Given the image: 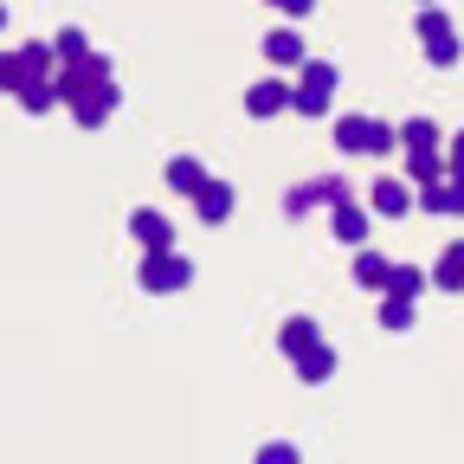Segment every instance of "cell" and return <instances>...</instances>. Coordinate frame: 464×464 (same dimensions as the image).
Wrapping results in <instances>:
<instances>
[{"label": "cell", "instance_id": "cell-14", "mask_svg": "<svg viewBox=\"0 0 464 464\" xmlns=\"http://www.w3.org/2000/svg\"><path fill=\"white\" fill-rule=\"evenodd\" d=\"M432 284H439V290H464V239H451V246L439 252V265H432Z\"/></svg>", "mask_w": 464, "mask_h": 464}, {"label": "cell", "instance_id": "cell-2", "mask_svg": "<svg viewBox=\"0 0 464 464\" xmlns=\"http://www.w3.org/2000/svg\"><path fill=\"white\" fill-rule=\"evenodd\" d=\"M194 284V265L181 252H149L142 258V290L149 297H174V290H188Z\"/></svg>", "mask_w": 464, "mask_h": 464}, {"label": "cell", "instance_id": "cell-9", "mask_svg": "<svg viewBox=\"0 0 464 464\" xmlns=\"http://www.w3.org/2000/svg\"><path fill=\"white\" fill-rule=\"evenodd\" d=\"M246 110H252V116H284V110H290V84H277V78H258V84L246 91Z\"/></svg>", "mask_w": 464, "mask_h": 464}, {"label": "cell", "instance_id": "cell-13", "mask_svg": "<svg viewBox=\"0 0 464 464\" xmlns=\"http://www.w3.org/2000/svg\"><path fill=\"white\" fill-rule=\"evenodd\" d=\"M168 188H174V194H188V200H194V194L207 188V168H200L194 155H174V161H168Z\"/></svg>", "mask_w": 464, "mask_h": 464}, {"label": "cell", "instance_id": "cell-24", "mask_svg": "<svg viewBox=\"0 0 464 464\" xmlns=\"http://www.w3.org/2000/svg\"><path fill=\"white\" fill-rule=\"evenodd\" d=\"M252 464H304V458H297V445H284V439H277V445H258Z\"/></svg>", "mask_w": 464, "mask_h": 464}, {"label": "cell", "instance_id": "cell-4", "mask_svg": "<svg viewBox=\"0 0 464 464\" xmlns=\"http://www.w3.org/2000/svg\"><path fill=\"white\" fill-rule=\"evenodd\" d=\"M420 39H426V58H432V65H458L464 39H458V26H451L439 7H426V14H420Z\"/></svg>", "mask_w": 464, "mask_h": 464}, {"label": "cell", "instance_id": "cell-8", "mask_svg": "<svg viewBox=\"0 0 464 464\" xmlns=\"http://www.w3.org/2000/svg\"><path fill=\"white\" fill-rule=\"evenodd\" d=\"M368 207H374L381 219H400V213H413V188H406L400 174H381L374 194H368Z\"/></svg>", "mask_w": 464, "mask_h": 464}, {"label": "cell", "instance_id": "cell-22", "mask_svg": "<svg viewBox=\"0 0 464 464\" xmlns=\"http://www.w3.org/2000/svg\"><path fill=\"white\" fill-rule=\"evenodd\" d=\"M400 142H406V149H439V123H426V116H413V123L400 130Z\"/></svg>", "mask_w": 464, "mask_h": 464}, {"label": "cell", "instance_id": "cell-25", "mask_svg": "<svg viewBox=\"0 0 464 464\" xmlns=\"http://www.w3.org/2000/svg\"><path fill=\"white\" fill-rule=\"evenodd\" d=\"M271 7H284L290 20H310V14H316V0H271Z\"/></svg>", "mask_w": 464, "mask_h": 464}, {"label": "cell", "instance_id": "cell-16", "mask_svg": "<svg viewBox=\"0 0 464 464\" xmlns=\"http://www.w3.org/2000/svg\"><path fill=\"white\" fill-rule=\"evenodd\" d=\"M265 58H271V65H304V39L284 26V33H271V39H265Z\"/></svg>", "mask_w": 464, "mask_h": 464}, {"label": "cell", "instance_id": "cell-7", "mask_svg": "<svg viewBox=\"0 0 464 464\" xmlns=\"http://www.w3.org/2000/svg\"><path fill=\"white\" fill-rule=\"evenodd\" d=\"M232 207H239V194H232L226 181H213V174H207V188L194 194V213H200V226H226V219H232Z\"/></svg>", "mask_w": 464, "mask_h": 464}, {"label": "cell", "instance_id": "cell-12", "mask_svg": "<svg viewBox=\"0 0 464 464\" xmlns=\"http://www.w3.org/2000/svg\"><path fill=\"white\" fill-rule=\"evenodd\" d=\"M426 284H432V277H426L420 265H387V284H381V290H387V297H406V304H420V290H426Z\"/></svg>", "mask_w": 464, "mask_h": 464}, {"label": "cell", "instance_id": "cell-10", "mask_svg": "<svg viewBox=\"0 0 464 464\" xmlns=\"http://www.w3.org/2000/svg\"><path fill=\"white\" fill-rule=\"evenodd\" d=\"M329 374H335V348H329V342H310L304 355H297V381H304V387H323Z\"/></svg>", "mask_w": 464, "mask_h": 464}, {"label": "cell", "instance_id": "cell-26", "mask_svg": "<svg viewBox=\"0 0 464 464\" xmlns=\"http://www.w3.org/2000/svg\"><path fill=\"white\" fill-rule=\"evenodd\" d=\"M445 161H451V181H464V136H451V155Z\"/></svg>", "mask_w": 464, "mask_h": 464}, {"label": "cell", "instance_id": "cell-15", "mask_svg": "<svg viewBox=\"0 0 464 464\" xmlns=\"http://www.w3.org/2000/svg\"><path fill=\"white\" fill-rule=\"evenodd\" d=\"M277 342H284V355H290V362H297V355H304V348H310V342H323V329H316L310 316H290V323L277 329Z\"/></svg>", "mask_w": 464, "mask_h": 464}, {"label": "cell", "instance_id": "cell-17", "mask_svg": "<svg viewBox=\"0 0 464 464\" xmlns=\"http://www.w3.org/2000/svg\"><path fill=\"white\" fill-rule=\"evenodd\" d=\"M58 103V84L52 78H33V84H20V110H33V116H45Z\"/></svg>", "mask_w": 464, "mask_h": 464}, {"label": "cell", "instance_id": "cell-23", "mask_svg": "<svg viewBox=\"0 0 464 464\" xmlns=\"http://www.w3.org/2000/svg\"><path fill=\"white\" fill-rule=\"evenodd\" d=\"M381 329H413V304H406V297H387V304H381Z\"/></svg>", "mask_w": 464, "mask_h": 464}, {"label": "cell", "instance_id": "cell-11", "mask_svg": "<svg viewBox=\"0 0 464 464\" xmlns=\"http://www.w3.org/2000/svg\"><path fill=\"white\" fill-rule=\"evenodd\" d=\"M335 239L362 252V246H368V207H355V200H342V207H335Z\"/></svg>", "mask_w": 464, "mask_h": 464}, {"label": "cell", "instance_id": "cell-1", "mask_svg": "<svg viewBox=\"0 0 464 464\" xmlns=\"http://www.w3.org/2000/svg\"><path fill=\"white\" fill-rule=\"evenodd\" d=\"M393 142H400V130L374 123V116H342L335 123V149L342 155H387Z\"/></svg>", "mask_w": 464, "mask_h": 464}, {"label": "cell", "instance_id": "cell-27", "mask_svg": "<svg viewBox=\"0 0 464 464\" xmlns=\"http://www.w3.org/2000/svg\"><path fill=\"white\" fill-rule=\"evenodd\" d=\"M0 26H7V7H0Z\"/></svg>", "mask_w": 464, "mask_h": 464}, {"label": "cell", "instance_id": "cell-6", "mask_svg": "<svg viewBox=\"0 0 464 464\" xmlns=\"http://www.w3.org/2000/svg\"><path fill=\"white\" fill-rule=\"evenodd\" d=\"M130 232H136L142 252H174V226H168V213H155V207H136V213H130Z\"/></svg>", "mask_w": 464, "mask_h": 464}, {"label": "cell", "instance_id": "cell-5", "mask_svg": "<svg viewBox=\"0 0 464 464\" xmlns=\"http://www.w3.org/2000/svg\"><path fill=\"white\" fill-rule=\"evenodd\" d=\"M72 116H78V130H103L110 116H116V84L103 78V84H84L78 97H72Z\"/></svg>", "mask_w": 464, "mask_h": 464}, {"label": "cell", "instance_id": "cell-21", "mask_svg": "<svg viewBox=\"0 0 464 464\" xmlns=\"http://www.w3.org/2000/svg\"><path fill=\"white\" fill-rule=\"evenodd\" d=\"M52 52H58V65H78V58L91 52V39H84L78 26H65V33H58V45H52Z\"/></svg>", "mask_w": 464, "mask_h": 464}, {"label": "cell", "instance_id": "cell-3", "mask_svg": "<svg viewBox=\"0 0 464 464\" xmlns=\"http://www.w3.org/2000/svg\"><path fill=\"white\" fill-rule=\"evenodd\" d=\"M329 97H335V65H329V58H310L304 78H297V91H290V110L323 116V110H329Z\"/></svg>", "mask_w": 464, "mask_h": 464}, {"label": "cell", "instance_id": "cell-19", "mask_svg": "<svg viewBox=\"0 0 464 464\" xmlns=\"http://www.w3.org/2000/svg\"><path fill=\"white\" fill-rule=\"evenodd\" d=\"M20 84H33L26 58H20V52H0V91H14V97H20Z\"/></svg>", "mask_w": 464, "mask_h": 464}, {"label": "cell", "instance_id": "cell-20", "mask_svg": "<svg viewBox=\"0 0 464 464\" xmlns=\"http://www.w3.org/2000/svg\"><path fill=\"white\" fill-rule=\"evenodd\" d=\"M413 155V188H426V181H445V161L432 155V149H406Z\"/></svg>", "mask_w": 464, "mask_h": 464}, {"label": "cell", "instance_id": "cell-18", "mask_svg": "<svg viewBox=\"0 0 464 464\" xmlns=\"http://www.w3.org/2000/svg\"><path fill=\"white\" fill-rule=\"evenodd\" d=\"M355 284H368V290H381V284H387V258L362 246V252H355Z\"/></svg>", "mask_w": 464, "mask_h": 464}]
</instances>
